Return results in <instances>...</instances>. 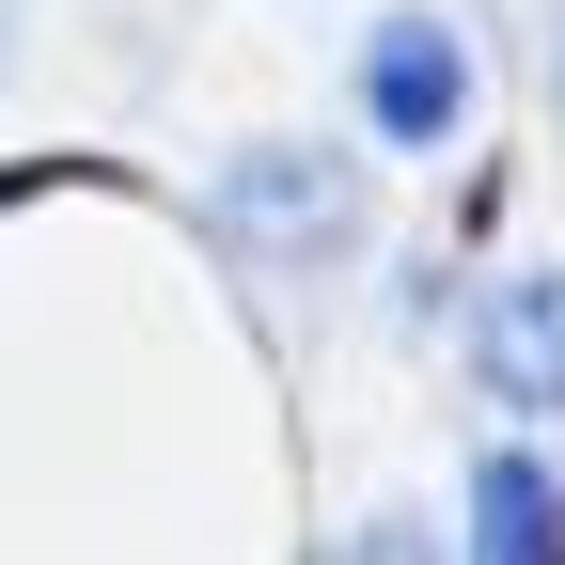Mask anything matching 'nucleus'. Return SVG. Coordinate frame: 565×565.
Wrapping results in <instances>:
<instances>
[{"mask_svg":"<svg viewBox=\"0 0 565 565\" xmlns=\"http://www.w3.org/2000/svg\"><path fill=\"white\" fill-rule=\"evenodd\" d=\"M204 236L267 282H345L377 252V141H315V126H252L204 173Z\"/></svg>","mask_w":565,"mask_h":565,"instance_id":"obj_1","label":"nucleus"},{"mask_svg":"<svg viewBox=\"0 0 565 565\" xmlns=\"http://www.w3.org/2000/svg\"><path fill=\"white\" fill-rule=\"evenodd\" d=\"M471 393L503 408V424H565V252L503 267L471 299Z\"/></svg>","mask_w":565,"mask_h":565,"instance_id":"obj_3","label":"nucleus"},{"mask_svg":"<svg viewBox=\"0 0 565 565\" xmlns=\"http://www.w3.org/2000/svg\"><path fill=\"white\" fill-rule=\"evenodd\" d=\"M487 565H565V471L534 440H487L471 456V519H456Z\"/></svg>","mask_w":565,"mask_h":565,"instance_id":"obj_4","label":"nucleus"},{"mask_svg":"<svg viewBox=\"0 0 565 565\" xmlns=\"http://www.w3.org/2000/svg\"><path fill=\"white\" fill-rule=\"evenodd\" d=\"M550 79H565V32H550Z\"/></svg>","mask_w":565,"mask_h":565,"instance_id":"obj_6","label":"nucleus"},{"mask_svg":"<svg viewBox=\"0 0 565 565\" xmlns=\"http://www.w3.org/2000/svg\"><path fill=\"white\" fill-rule=\"evenodd\" d=\"M17 63H32V0H0V95H17Z\"/></svg>","mask_w":565,"mask_h":565,"instance_id":"obj_5","label":"nucleus"},{"mask_svg":"<svg viewBox=\"0 0 565 565\" xmlns=\"http://www.w3.org/2000/svg\"><path fill=\"white\" fill-rule=\"evenodd\" d=\"M471 126H487V47H471V17L393 0V17L362 32V141H377V158H456Z\"/></svg>","mask_w":565,"mask_h":565,"instance_id":"obj_2","label":"nucleus"}]
</instances>
